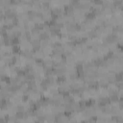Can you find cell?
I'll return each instance as SVG.
<instances>
[{
  "instance_id": "6da1fadb",
  "label": "cell",
  "mask_w": 123,
  "mask_h": 123,
  "mask_svg": "<svg viewBox=\"0 0 123 123\" xmlns=\"http://www.w3.org/2000/svg\"><path fill=\"white\" fill-rule=\"evenodd\" d=\"M16 110H17V111H25V109H24L23 105H17L16 106Z\"/></svg>"
}]
</instances>
